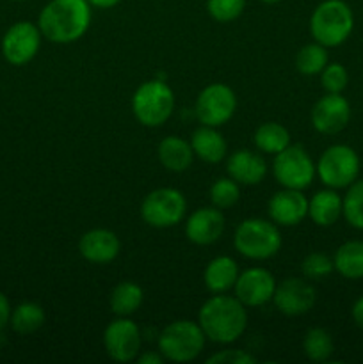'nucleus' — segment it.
Segmentation results:
<instances>
[{
	"mask_svg": "<svg viewBox=\"0 0 363 364\" xmlns=\"http://www.w3.org/2000/svg\"><path fill=\"white\" fill-rule=\"evenodd\" d=\"M91 25V4L88 0H50L41 9L38 27L43 38L57 45L78 41Z\"/></svg>",
	"mask_w": 363,
	"mask_h": 364,
	"instance_id": "nucleus-1",
	"label": "nucleus"
},
{
	"mask_svg": "<svg viewBox=\"0 0 363 364\" xmlns=\"http://www.w3.org/2000/svg\"><path fill=\"white\" fill-rule=\"evenodd\" d=\"M198 323L206 340L230 345L244 334L248 327V311L235 295L230 297L226 294H216L199 308Z\"/></svg>",
	"mask_w": 363,
	"mask_h": 364,
	"instance_id": "nucleus-2",
	"label": "nucleus"
},
{
	"mask_svg": "<svg viewBox=\"0 0 363 364\" xmlns=\"http://www.w3.org/2000/svg\"><path fill=\"white\" fill-rule=\"evenodd\" d=\"M354 28V14L344 0H324L310 16V32L326 48L344 45Z\"/></svg>",
	"mask_w": 363,
	"mask_h": 364,
	"instance_id": "nucleus-3",
	"label": "nucleus"
},
{
	"mask_svg": "<svg viewBox=\"0 0 363 364\" xmlns=\"http://www.w3.org/2000/svg\"><path fill=\"white\" fill-rule=\"evenodd\" d=\"M281 244L283 240H281L278 224H274L273 220L260 219V217L242 220L233 235L235 251L255 262H263L276 256Z\"/></svg>",
	"mask_w": 363,
	"mask_h": 364,
	"instance_id": "nucleus-4",
	"label": "nucleus"
},
{
	"mask_svg": "<svg viewBox=\"0 0 363 364\" xmlns=\"http://www.w3.org/2000/svg\"><path fill=\"white\" fill-rule=\"evenodd\" d=\"M206 336L198 322L174 320L159 334V352L166 361L191 363L203 352Z\"/></svg>",
	"mask_w": 363,
	"mask_h": 364,
	"instance_id": "nucleus-5",
	"label": "nucleus"
},
{
	"mask_svg": "<svg viewBox=\"0 0 363 364\" xmlns=\"http://www.w3.org/2000/svg\"><path fill=\"white\" fill-rule=\"evenodd\" d=\"M174 110V92L166 82L153 78L135 89L132 96V112L135 119L148 128L162 127Z\"/></svg>",
	"mask_w": 363,
	"mask_h": 364,
	"instance_id": "nucleus-6",
	"label": "nucleus"
},
{
	"mask_svg": "<svg viewBox=\"0 0 363 364\" xmlns=\"http://www.w3.org/2000/svg\"><path fill=\"white\" fill-rule=\"evenodd\" d=\"M315 171L327 188H347L359 176V156L351 146L333 144L319 156Z\"/></svg>",
	"mask_w": 363,
	"mask_h": 364,
	"instance_id": "nucleus-7",
	"label": "nucleus"
},
{
	"mask_svg": "<svg viewBox=\"0 0 363 364\" xmlns=\"http://www.w3.org/2000/svg\"><path fill=\"white\" fill-rule=\"evenodd\" d=\"M187 213V199L178 188L162 187L149 192L141 205V217L148 226L166 230L174 228Z\"/></svg>",
	"mask_w": 363,
	"mask_h": 364,
	"instance_id": "nucleus-8",
	"label": "nucleus"
},
{
	"mask_svg": "<svg viewBox=\"0 0 363 364\" xmlns=\"http://www.w3.org/2000/svg\"><path fill=\"white\" fill-rule=\"evenodd\" d=\"M315 162L302 144H288L274 155L273 176L283 188L305 191L315 178Z\"/></svg>",
	"mask_w": 363,
	"mask_h": 364,
	"instance_id": "nucleus-9",
	"label": "nucleus"
},
{
	"mask_svg": "<svg viewBox=\"0 0 363 364\" xmlns=\"http://www.w3.org/2000/svg\"><path fill=\"white\" fill-rule=\"evenodd\" d=\"M237 110V96L226 84H210L203 89L196 100V117L201 124L219 128L233 117Z\"/></svg>",
	"mask_w": 363,
	"mask_h": 364,
	"instance_id": "nucleus-10",
	"label": "nucleus"
},
{
	"mask_svg": "<svg viewBox=\"0 0 363 364\" xmlns=\"http://www.w3.org/2000/svg\"><path fill=\"white\" fill-rule=\"evenodd\" d=\"M141 331L128 316H117L103 331V348L116 363H130L141 350Z\"/></svg>",
	"mask_w": 363,
	"mask_h": 364,
	"instance_id": "nucleus-11",
	"label": "nucleus"
},
{
	"mask_svg": "<svg viewBox=\"0 0 363 364\" xmlns=\"http://www.w3.org/2000/svg\"><path fill=\"white\" fill-rule=\"evenodd\" d=\"M41 31L32 21H16L7 28L2 39L4 59L13 66H23L38 55L41 48Z\"/></svg>",
	"mask_w": 363,
	"mask_h": 364,
	"instance_id": "nucleus-12",
	"label": "nucleus"
},
{
	"mask_svg": "<svg viewBox=\"0 0 363 364\" xmlns=\"http://www.w3.org/2000/svg\"><path fill=\"white\" fill-rule=\"evenodd\" d=\"M273 302L285 316H301L317 302V291L305 277H287L276 284Z\"/></svg>",
	"mask_w": 363,
	"mask_h": 364,
	"instance_id": "nucleus-13",
	"label": "nucleus"
},
{
	"mask_svg": "<svg viewBox=\"0 0 363 364\" xmlns=\"http://www.w3.org/2000/svg\"><path fill=\"white\" fill-rule=\"evenodd\" d=\"M312 127L322 135H337L351 121V105L347 98H344L337 92H327L322 98H319L313 105L312 114Z\"/></svg>",
	"mask_w": 363,
	"mask_h": 364,
	"instance_id": "nucleus-14",
	"label": "nucleus"
},
{
	"mask_svg": "<svg viewBox=\"0 0 363 364\" xmlns=\"http://www.w3.org/2000/svg\"><path fill=\"white\" fill-rule=\"evenodd\" d=\"M276 290V279L273 274L262 267H253L238 274L233 294L246 308H260L273 301Z\"/></svg>",
	"mask_w": 363,
	"mask_h": 364,
	"instance_id": "nucleus-15",
	"label": "nucleus"
},
{
	"mask_svg": "<svg viewBox=\"0 0 363 364\" xmlns=\"http://www.w3.org/2000/svg\"><path fill=\"white\" fill-rule=\"evenodd\" d=\"M224 220L223 210L216 208V206H203L192 212L189 215L187 223H185V237L191 244L194 245H212L223 237Z\"/></svg>",
	"mask_w": 363,
	"mask_h": 364,
	"instance_id": "nucleus-16",
	"label": "nucleus"
},
{
	"mask_svg": "<svg viewBox=\"0 0 363 364\" xmlns=\"http://www.w3.org/2000/svg\"><path fill=\"white\" fill-rule=\"evenodd\" d=\"M269 217L274 224L283 228H292L301 224L308 217V198L302 191L283 188L274 192L269 199Z\"/></svg>",
	"mask_w": 363,
	"mask_h": 364,
	"instance_id": "nucleus-17",
	"label": "nucleus"
},
{
	"mask_svg": "<svg viewBox=\"0 0 363 364\" xmlns=\"http://www.w3.org/2000/svg\"><path fill=\"white\" fill-rule=\"evenodd\" d=\"M121 251V242L117 235L110 230L96 228L84 233L78 240V252L82 258L95 265H105L114 262Z\"/></svg>",
	"mask_w": 363,
	"mask_h": 364,
	"instance_id": "nucleus-18",
	"label": "nucleus"
},
{
	"mask_svg": "<svg viewBox=\"0 0 363 364\" xmlns=\"http://www.w3.org/2000/svg\"><path fill=\"white\" fill-rule=\"evenodd\" d=\"M226 171L238 185H258L267 174V162L260 153L242 148L228 156Z\"/></svg>",
	"mask_w": 363,
	"mask_h": 364,
	"instance_id": "nucleus-19",
	"label": "nucleus"
},
{
	"mask_svg": "<svg viewBox=\"0 0 363 364\" xmlns=\"http://www.w3.org/2000/svg\"><path fill=\"white\" fill-rule=\"evenodd\" d=\"M189 142H191L194 156L206 164H219L228 155L226 141L214 127L201 124L199 128H196Z\"/></svg>",
	"mask_w": 363,
	"mask_h": 364,
	"instance_id": "nucleus-20",
	"label": "nucleus"
},
{
	"mask_svg": "<svg viewBox=\"0 0 363 364\" xmlns=\"http://www.w3.org/2000/svg\"><path fill=\"white\" fill-rule=\"evenodd\" d=\"M238 265L230 256H217L210 259L203 272V283L210 294H226L233 290L238 277Z\"/></svg>",
	"mask_w": 363,
	"mask_h": 364,
	"instance_id": "nucleus-21",
	"label": "nucleus"
},
{
	"mask_svg": "<svg viewBox=\"0 0 363 364\" xmlns=\"http://www.w3.org/2000/svg\"><path fill=\"white\" fill-rule=\"evenodd\" d=\"M157 155L164 169L171 173H184L192 166V160H194L191 142L184 141L178 135H167L166 139H162L157 148Z\"/></svg>",
	"mask_w": 363,
	"mask_h": 364,
	"instance_id": "nucleus-22",
	"label": "nucleus"
},
{
	"mask_svg": "<svg viewBox=\"0 0 363 364\" xmlns=\"http://www.w3.org/2000/svg\"><path fill=\"white\" fill-rule=\"evenodd\" d=\"M308 217L320 228H330L342 217V198L335 188L315 192L308 201Z\"/></svg>",
	"mask_w": 363,
	"mask_h": 364,
	"instance_id": "nucleus-23",
	"label": "nucleus"
},
{
	"mask_svg": "<svg viewBox=\"0 0 363 364\" xmlns=\"http://www.w3.org/2000/svg\"><path fill=\"white\" fill-rule=\"evenodd\" d=\"M335 270L345 279H363V240H349L333 256Z\"/></svg>",
	"mask_w": 363,
	"mask_h": 364,
	"instance_id": "nucleus-24",
	"label": "nucleus"
},
{
	"mask_svg": "<svg viewBox=\"0 0 363 364\" xmlns=\"http://www.w3.org/2000/svg\"><path fill=\"white\" fill-rule=\"evenodd\" d=\"M142 301H144V294H142V288L137 283L121 281L110 291V311L116 316H130L141 308Z\"/></svg>",
	"mask_w": 363,
	"mask_h": 364,
	"instance_id": "nucleus-25",
	"label": "nucleus"
},
{
	"mask_svg": "<svg viewBox=\"0 0 363 364\" xmlns=\"http://www.w3.org/2000/svg\"><path fill=\"white\" fill-rule=\"evenodd\" d=\"M253 141H255L256 149L260 153L278 155L290 144V134H288L283 124L276 123V121H269V123H263L256 128Z\"/></svg>",
	"mask_w": 363,
	"mask_h": 364,
	"instance_id": "nucleus-26",
	"label": "nucleus"
},
{
	"mask_svg": "<svg viewBox=\"0 0 363 364\" xmlns=\"http://www.w3.org/2000/svg\"><path fill=\"white\" fill-rule=\"evenodd\" d=\"M45 318L46 316L41 306L36 304V302H21L11 313L9 322L14 333L21 334V336H28V334H34L36 331L41 329Z\"/></svg>",
	"mask_w": 363,
	"mask_h": 364,
	"instance_id": "nucleus-27",
	"label": "nucleus"
},
{
	"mask_svg": "<svg viewBox=\"0 0 363 364\" xmlns=\"http://www.w3.org/2000/svg\"><path fill=\"white\" fill-rule=\"evenodd\" d=\"M302 350L305 355L313 363H324L333 355L335 343L331 334L322 327H313L305 334L302 340Z\"/></svg>",
	"mask_w": 363,
	"mask_h": 364,
	"instance_id": "nucleus-28",
	"label": "nucleus"
},
{
	"mask_svg": "<svg viewBox=\"0 0 363 364\" xmlns=\"http://www.w3.org/2000/svg\"><path fill=\"white\" fill-rule=\"evenodd\" d=\"M330 57H327V48L320 43H308L302 46L295 55V68L301 75L306 77H313V75H320V71L327 66Z\"/></svg>",
	"mask_w": 363,
	"mask_h": 364,
	"instance_id": "nucleus-29",
	"label": "nucleus"
},
{
	"mask_svg": "<svg viewBox=\"0 0 363 364\" xmlns=\"http://www.w3.org/2000/svg\"><path fill=\"white\" fill-rule=\"evenodd\" d=\"M342 217L354 230H363V180L352 181L342 198Z\"/></svg>",
	"mask_w": 363,
	"mask_h": 364,
	"instance_id": "nucleus-30",
	"label": "nucleus"
},
{
	"mask_svg": "<svg viewBox=\"0 0 363 364\" xmlns=\"http://www.w3.org/2000/svg\"><path fill=\"white\" fill-rule=\"evenodd\" d=\"M210 203L219 210H228L235 206L241 199V185L231 178H219L210 187Z\"/></svg>",
	"mask_w": 363,
	"mask_h": 364,
	"instance_id": "nucleus-31",
	"label": "nucleus"
},
{
	"mask_svg": "<svg viewBox=\"0 0 363 364\" xmlns=\"http://www.w3.org/2000/svg\"><path fill=\"white\" fill-rule=\"evenodd\" d=\"M335 270L333 258H330L324 252H310L305 256L301 263V272L302 277L308 281H322L324 277L330 276Z\"/></svg>",
	"mask_w": 363,
	"mask_h": 364,
	"instance_id": "nucleus-32",
	"label": "nucleus"
},
{
	"mask_svg": "<svg viewBox=\"0 0 363 364\" xmlns=\"http://www.w3.org/2000/svg\"><path fill=\"white\" fill-rule=\"evenodd\" d=\"M246 9V0H206V13L219 23L237 20Z\"/></svg>",
	"mask_w": 363,
	"mask_h": 364,
	"instance_id": "nucleus-33",
	"label": "nucleus"
},
{
	"mask_svg": "<svg viewBox=\"0 0 363 364\" xmlns=\"http://www.w3.org/2000/svg\"><path fill=\"white\" fill-rule=\"evenodd\" d=\"M349 84V73L344 64L327 63V66L320 71V85L326 92H340L345 91Z\"/></svg>",
	"mask_w": 363,
	"mask_h": 364,
	"instance_id": "nucleus-34",
	"label": "nucleus"
},
{
	"mask_svg": "<svg viewBox=\"0 0 363 364\" xmlns=\"http://www.w3.org/2000/svg\"><path fill=\"white\" fill-rule=\"evenodd\" d=\"M256 358L246 350H237V348H228V350H219L206 359V364H255Z\"/></svg>",
	"mask_w": 363,
	"mask_h": 364,
	"instance_id": "nucleus-35",
	"label": "nucleus"
},
{
	"mask_svg": "<svg viewBox=\"0 0 363 364\" xmlns=\"http://www.w3.org/2000/svg\"><path fill=\"white\" fill-rule=\"evenodd\" d=\"M9 318H11L9 301H7L6 295L0 291V331H2L7 323H9Z\"/></svg>",
	"mask_w": 363,
	"mask_h": 364,
	"instance_id": "nucleus-36",
	"label": "nucleus"
},
{
	"mask_svg": "<svg viewBox=\"0 0 363 364\" xmlns=\"http://www.w3.org/2000/svg\"><path fill=\"white\" fill-rule=\"evenodd\" d=\"M166 359L160 352H144V354L137 355L139 364H162Z\"/></svg>",
	"mask_w": 363,
	"mask_h": 364,
	"instance_id": "nucleus-37",
	"label": "nucleus"
},
{
	"mask_svg": "<svg viewBox=\"0 0 363 364\" xmlns=\"http://www.w3.org/2000/svg\"><path fill=\"white\" fill-rule=\"evenodd\" d=\"M351 315H352V320H354L356 326H358L359 329H363V295L354 302V304H352Z\"/></svg>",
	"mask_w": 363,
	"mask_h": 364,
	"instance_id": "nucleus-38",
	"label": "nucleus"
},
{
	"mask_svg": "<svg viewBox=\"0 0 363 364\" xmlns=\"http://www.w3.org/2000/svg\"><path fill=\"white\" fill-rule=\"evenodd\" d=\"M91 4V7H96V9H110V7L120 6L123 0H88Z\"/></svg>",
	"mask_w": 363,
	"mask_h": 364,
	"instance_id": "nucleus-39",
	"label": "nucleus"
},
{
	"mask_svg": "<svg viewBox=\"0 0 363 364\" xmlns=\"http://www.w3.org/2000/svg\"><path fill=\"white\" fill-rule=\"evenodd\" d=\"M260 2H263V4H278V2H281V0H260Z\"/></svg>",
	"mask_w": 363,
	"mask_h": 364,
	"instance_id": "nucleus-40",
	"label": "nucleus"
},
{
	"mask_svg": "<svg viewBox=\"0 0 363 364\" xmlns=\"http://www.w3.org/2000/svg\"><path fill=\"white\" fill-rule=\"evenodd\" d=\"M13 2H23V0H13Z\"/></svg>",
	"mask_w": 363,
	"mask_h": 364,
	"instance_id": "nucleus-41",
	"label": "nucleus"
}]
</instances>
